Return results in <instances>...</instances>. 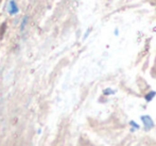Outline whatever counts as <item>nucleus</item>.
<instances>
[{
  "label": "nucleus",
  "mask_w": 156,
  "mask_h": 146,
  "mask_svg": "<svg viewBox=\"0 0 156 146\" xmlns=\"http://www.w3.org/2000/svg\"><path fill=\"white\" fill-rule=\"evenodd\" d=\"M116 91L112 90V88H105L104 91H103V94L104 95H111V94H115Z\"/></svg>",
  "instance_id": "obj_4"
},
{
  "label": "nucleus",
  "mask_w": 156,
  "mask_h": 146,
  "mask_svg": "<svg viewBox=\"0 0 156 146\" xmlns=\"http://www.w3.org/2000/svg\"><path fill=\"white\" fill-rule=\"evenodd\" d=\"M140 119L144 123V128L146 131H149V130H151L154 127V122H153L152 117L150 115H142L140 116Z\"/></svg>",
  "instance_id": "obj_1"
},
{
  "label": "nucleus",
  "mask_w": 156,
  "mask_h": 146,
  "mask_svg": "<svg viewBox=\"0 0 156 146\" xmlns=\"http://www.w3.org/2000/svg\"><path fill=\"white\" fill-rule=\"evenodd\" d=\"M8 12H9V14H10V15H14V14H16V13L19 12L18 6H17L16 2H15L14 0H11L10 3H9Z\"/></svg>",
  "instance_id": "obj_2"
},
{
  "label": "nucleus",
  "mask_w": 156,
  "mask_h": 146,
  "mask_svg": "<svg viewBox=\"0 0 156 146\" xmlns=\"http://www.w3.org/2000/svg\"><path fill=\"white\" fill-rule=\"evenodd\" d=\"M155 96H156V92H155V91H152V92H150L148 95H146V100L147 101H151Z\"/></svg>",
  "instance_id": "obj_3"
},
{
  "label": "nucleus",
  "mask_w": 156,
  "mask_h": 146,
  "mask_svg": "<svg viewBox=\"0 0 156 146\" xmlns=\"http://www.w3.org/2000/svg\"><path fill=\"white\" fill-rule=\"evenodd\" d=\"M26 23H27V17H23V23H21V30H23V28H25V26H26Z\"/></svg>",
  "instance_id": "obj_6"
},
{
  "label": "nucleus",
  "mask_w": 156,
  "mask_h": 146,
  "mask_svg": "<svg viewBox=\"0 0 156 146\" xmlns=\"http://www.w3.org/2000/svg\"><path fill=\"white\" fill-rule=\"evenodd\" d=\"M129 125H131L132 127H134V128H135L136 130H137V129H139V128H140V126H139V125H137V123H136L135 121H129Z\"/></svg>",
  "instance_id": "obj_5"
}]
</instances>
